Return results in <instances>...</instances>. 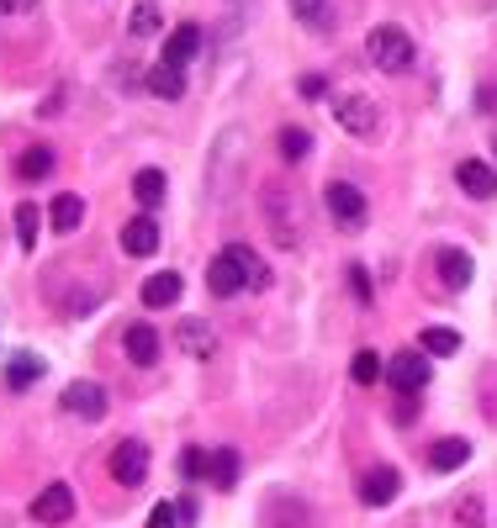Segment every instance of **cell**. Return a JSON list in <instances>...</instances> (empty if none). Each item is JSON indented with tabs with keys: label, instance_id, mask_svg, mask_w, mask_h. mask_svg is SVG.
Wrapping results in <instances>:
<instances>
[{
	"label": "cell",
	"instance_id": "obj_10",
	"mask_svg": "<svg viewBox=\"0 0 497 528\" xmlns=\"http://www.w3.org/2000/svg\"><path fill=\"white\" fill-rule=\"evenodd\" d=\"M159 249V222L154 217H133L122 228V254H133V259H149Z\"/></svg>",
	"mask_w": 497,
	"mask_h": 528
},
{
	"label": "cell",
	"instance_id": "obj_36",
	"mask_svg": "<svg viewBox=\"0 0 497 528\" xmlns=\"http://www.w3.org/2000/svg\"><path fill=\"white\" fill-rule=\"evenodd\" d=\"M0 11H6V16H22V11H38V0H0Z\"/></svg>",
	"mask_w": 497,
	"mask_h": 528
},
{
	"label": "cell",
	"instance_id": "obj_14",
	"mask_svg": "<svg viewBox=\"0 0 497 528\" xmlns=\"http://www.w3.org/2000/svg\"><path fill=\"white\" fill-rule=\"evenodd\" d=\"M439 280H445L450 291H466L471 286V275H476V264H471V254H460V249H439Z\"/></svg>",
	"mask_w": 497,
	"mask_h": 528
},
{
	"label": "cell",
	"instance_id": "obj_5",
	"mask_svg": "<svg viewBox=\"0 0 497 528\" xmlns=\"http://www.w3.org/2000/svg\"><path fill=\"white\" fill-rule=\"evenodd\" d=\"M69 513H75V492H69L64 481H53V486H43L38 497H32V523H69Z\"/></svg>",
	"mask_w": 497,
	"mask_h": 528
},
{
	"label": "cell",
	"instance_id": "obj_8",
	"mask_svg": "<svg viewBox=\"0 0 497 528\" xmlns=\"http://www.w3.org/2000/svg\"><path fill=\"white\" fill-rule=\"evenodd\" d=\"M397 492H402V476H397L392 465H376L371 476L360 481V502H365V507H392Z\"/></svg>",
	"mask_w": 497,
	"mask_h": 528
},
{
	"label": "cell",
	"instance_id": "obj_1",
	"mask_svg": "<svg viewBox=\"0 0 497 528\" xmlns=\"http://www.w3.org/2000/svg\"><path fill=\"white\" fill-rule=\"evenodd\" d=\"M365 53H371V64L386 69V74H408L413 69V37L402 27H376L365 37Z\"/></svg>",
	"mask_w": 497,
	"mask_h": 528
},
{
	"label": "cell",
	"instance_id": "obj_21",
	"mask_svg": "<svg viewBox=\"0 0 497 528\" xmlns=\"http://www.w3.org/2000/svg\"><path fill=\"white\" fill-rule=\"evenodd\" d=\"M180 349L196 354V360H207V354L217 349V338H212V328L201 323V317H186V323H180Z\"/></svg>",
	"mask_w": 497,
	"mask_h": 528
},
{
	"label": "cell",
	"instance_id": "obj_4",
	"mask_svg": "<svg viewBox=\"0 0 497 528\" xmlns=\"http://www.w3.org/2000/svg\"><path fill=\"white\" fill-rule=\"evenodd\" d=\"M143 476H149V449L138 439H122L112 449V481L117 486H143Z\"/></svg>",
	"mask_w": 497,
	"mask_h": 528
},
{
	"label": "cell",
	"instance_id": "obj_37",
	"mask_svg": "<svg viewBox=\"0 0 497 528\" xmlns=\"http://www.w3.org/2000/svg\"><path fill=\"white\" fill-rule=\"evenodd\" d=\"M492 154H497V143H492Z\"/></svg>",
	"mask_w": 497,
	"mask_h": 528
},
{
	"label": "cell",
	"instance_id": "obj_32",
	"mask_svg": "<svg viewBox=\"0 0 497 528\" xmlns=\"http://www.w3.org/2000/svg\"><path fill=\"white\" fill-rule=\"evenodd\" d=\"M180 470H186V476H207V449H186V455H180Z\"/></svg>",
	"mask_w": 497,
	"mask_h": 528
},
{
	"label": "cell",
	"instance_id": "obj_11",
	"mask_svg": "<svg viewBox=\"0 0 497 528\" xmlns=\"http://www.w3.org/2000/svg\"><path fill=\"white\" fill-rule=\"evenodd\" d=\"M122 349H127V360L133 365H159V333L149 323H133L122 333Z\"/></svg>",
	"mask_w": 497,
	"mask_h": 528
},
{
	"label": "cell",
	"instance_id": "obj_16",
	"mask_svg": "<svg viewBox=\"0 0 497 528\" xmlns=\"http://www.w3.org/2000/svg\"><path fill=\"white\" fill-rule=\"evenodd\" d=\"M133 196H138L143 212L164 206V196H170V180H164V169H138V175H133Z\"/></svg>",
	"mask_w": 497,
	"mask_h": 528
},
{
	"label": "cell",
	"instance_id": "obj_26",
	"mask_svg": "<svg viewBox=\"0 0 497 528\" xmlns=\"http://www.w3.org/2000/svg\"><path fill=\"white\" fill-rule=\"evenodd\" d=\"M16 175H22V180H48L53 175V148H27V154L22 159H16Z\"/></svg>",
	"mask_w": 497,
	"mask_h": 528
},
{
	"label": "cell",
	"instance_id": "obj_9",
	"mask_svg": "<svg viewBox=\"0 0 497 528\" xmlns=\"http://www.w3.org/2000/svg\"><path fill=\"white\" fill-rule=\"evenodd\" d=\"M455 180H460V191H466L471 201H487V196H497V169H492V164H482V159H460Z\"/></svg>",
	"mask_w": 497,
	"mask_h": 528
},
{
	"label": "cell",
	"instance_id": "obj_25",
	"mask_svg": "<svg viewBox=\"0 0 497 528\" xmlns=\"http://www.w3.org/2000/svg\"><path fill=\"white\" fill-rule=\"evenodd\" d=\"M418 349L434 354V360H450V354H460V333H450V328H423Z\"/></svg>",
	"mask_w": 497,
	"mask_h": 528
},
{
	"label": "cell",
	"instance_id": "obj_24",
	"mask_svg": "<svg viewBox=\"0 0 497 528\" xmlns=\"http://www.w3.org/2000/svg\"><path fill=\"white\" fill-rule=\"evenodd\" d=\"M466 460H471V444H466V439H439V444L429 449V465H434V470H460Z\"/></svg>",
	"mask_w": 497,
	"mask_h": 528
},
{
	"label": "cell",
	"instance_id": "obj_13",
	"mask_svg": "<svg viewBox=\"0 0 497 528\" xmlns=\"http://www.w3.org/2000/svg\"><path fill=\"white\" fill-rule=\"evenodd\" d=\"M201 53V27L196 22H180L170 37H164V64H186Z\"/></svg>",
	"mask_w": 497,
	"mask_h": 528
},
{
	"label": "cell",
	"instance_id": "obj_22",
	"mask_svg": "<svg viewBox=\"0 0 497 528\" xmlns=\"http://www.w3.org/2000/svg\"><path fill=\"white\" fill-rule=\"evenodd\" d=\"M291 16H297L307 32H328V27H334V6H328V0H291Z\"/></svg>",
	"mask_w": 497,
	"mask_h": 528
},
{
	"label": "cell",
	"instance_id": "obj_15",
	"mask_svg": "<svg viewBox=\"0 0 497 528\" xmlns=\"http://www.w3.org/2000/svg\"><path fill=\"white\" fill-rule=\"evenodd\" d=\"M207 481L217 486V492H233L238 486V449H207Z\"/></svg>",
	"mask_w": 497,
	"mask_h": 528
},
{
	"label": "cell",
	"instance_id": "obj_30",
	"mask_svg": "<svg viewBox=\"0 0 497 528\" xmlns=\"http://www.w3.org/2000/svg\"><path fill=\"white\" fill-rule=\"evenodd\" d=\"M127 27H133V37H154V32L164 27V16H159L154 0H138V6H133V22H127Z\"/></svg>",
	"mask_w": 497,
	"mask_h": 528
},
{
	"label": "cell",
	"instance_id": "obj_27",
	"mask_svg": "<svg viewBox=\"0 0 497 528\" xmlns=\"http://www.w3.org/2000/svg\"><path fill=\"white\" fill-rule=\"evenodd\" d=\"M349 375H355V381H360V386H376V381H381V375H386V360H381V354H376V349H360V354H355V360H349Z\"/></svg>",
	"mask_w": 497,
	"mask_h": 528
},
{
	"label": "cell",
	"instance_id": "obj_7",
	"mask_svg": "<svg viewBox=\"0 0 497 528\" xmlns=\"http://www.w3.org/2000/svg\"><path fill=\"white\" fill-rule=\"evenodd\" d=\"M64 407L75 412V418H85V423H101L106 418V391L96 381H69L64 386Z\"/></svg>",
	"mask_w": 497,
	"mask_h": 528
},
{
	"label": "cell",
	"instance_id": "obj_34",
	"mask_svg": "<svg viewBox=\"0 0 497 528\" xmlns=\"http://www.w3.org/2000/svg\"><path fill=\"white\" fill-rule=\"evenodd\" d=\"M175 523H180V507H170V502H159L149 513V528H175Z\"/></svg>",
	"mask_w": 497,
	"mask_h": 528
},
{
	"label": "cell",
	"instance_id": "obj_3",
	"mask_svg": "<svg viewBox=\"0 0 497 528\" xmlns=\"http://www.w3.org/2000/svg\"><path fill=\"white\" fill-rule=\"evenodd\" d=\"M328 111H334V122L344 132H355V138H371L376 132V106L360 96V90H334L328 96Z\"/></svg>",
	"mask_w": 497,
	"mask_h": 528
},
{
	"label": "cell",
	"instance_id": "obj_28",
	"mask_svg": "<svg viewBox=\"0 0 497 528\" xmlns=\"http://www.w3.org/2000/svg\"><path fill=\"white\" fill-rule=\"evenodd\" d=\"M307 148H312V132L307 127H281V159L286 164H302Z\"/></svg>",
	"mask_w": 497,
	"mask_h": 528
},
{
	"label": "cell",
	"instance_id": "obj_18",
	"mask_svg": "<svg viewBox=\"0 0 497 528\" xmlns=\"http://www.w3.org/2000/svg\"><path fill=\"white\" fill-rule=\"evenodd\" d=\"M175 301H180V275L175 270L143 280V307H175Z\"/></svg>",
	"mask_w": 497,
	"mask_h": 528
},
{
	"label": "cell",
	"instance_id": "obj_6",
	"mask_svg": "<svg viewBox=\"0 0 497 528\" xmlns=\"http://www.w3.org/2000/svg\"><path fill=\"white\" fill-rule=\"evenodd\" d=\"M386 381H392L402 396H413V391H423L429 386V360H423V354H397V360H386Z\"/></svg>",
	"mask_w": 497,
	"mask_h": 528
},
{
	"label": "cell",
	"instance_id": "obj_17",
	"mask_svg": "<svg viewBox=\"0 0 497 528\" xmlns=\"http://www.w3.org/2000/svg\"><path fill=\"white\" fill-rule=\"evenodd\" d=\"M207 286H212V296H238L244 291V275H238V264L228 259V249L207 264Z\"/></svg>",
	"mask_w": 497,
	"mask_h": 528
},
{
	"label": "cell",
	"instance_id": "obj_20",
	"mask_svg": "<svg viewBox=\"0 0 497 528\" xmlns=\"http://www.w3.org/2000/svg\"><path fill=\"white\" fill-rule=\"evenodd\" d=\"M149 90H154V96H164V101H180V96H186V74H180V64H154L149 69Z\"/></svg>",
	"mask_w": 497,
	"mask_h": 528
},
{
	"label": "cell",
	"instance_id": "obj_35",
	"mask_svg": "<svg viewBox=\"0 0 497 528\" xmlns=\"http://www.w3.org/2000/svg\"><path fill=\"white\" fill-rule=\"evenodd\" d=\"M323 90H328L323 74H302V96H307V101H312V96H323Z\"/></svg>",
	"mask_w": 497,
	"mask_h": 528
},
{
	"label": "cell",
	"instance_id": "obj_31",
	"mask_svg": "<svg viewBox=\"0 0 497 528\" xmlns=\"http://www.w3.org/2000/svg\"><path fill=\"white\" fill-rule=\"evenodd\" d=\"M455 528H487V523H482V502H476V497L460 502V507H455Z\"/></svg>",
	"mask_w": 497,
	"mask_h": 528
},
{
	"label": "cell",
	"instance_id": "obj_23",
	"mask_svg": "<svg viewBox=\"0 0 497 528\" xmlns=\"http://www.w3.org/2000/svg\"><path fill=\"white\" fill-rule=\"evenodd\" d=\"M48 222L59 233H75L80 222H85V201L80 196H53V212H48Z\"/></svg>",
	"mask_w": 497,
	"mask_h": 528
},
{
	"label": "cell",
	"instance_id": "obj_12",
	"mask_svg": "<svg viewBox=\"0 0 497 528\" xmlns=\"http://www.w3.org/2000/svg\"><path fill=\"white\" fill-rule=\"evenodd\" d=\"M228 259L238 264V275H244V286L249 291H265L270 286V270H265V259L249 249V243H228Z\"/></svg>",
	"mask_w": 497,
	"mask_h": 528
},
{
	"label": "cell",
	"instance_id": "obj_29",
	"mask_svg": "<svg viewBox=\"0 0 497 528\" xmlns=\"http://www.w3.org/2000/svg\"><path fill=\"white\" fill-rule=\"evenodd\" d=\"M38 228H43L38 206L22 201V206H16V238H22V249H38Z\"/></svg>",
	"mask_w": 497,
	"mask_h": 528
},
{
	"label": "cell",
	"instance_id": "obj_19",
	"mask_svg": "<svg viewBox=\"0 0 497 528\" xmlns=\"http://www.w3.org/2000/svg\"><path fill=\"white\" fill-rule=\"evenodd\" d=\"M38 381H43V360H38V354H11V360H6V386L11 391H27Z\"/></svg>",
	"mask_w": 497,
	"mask_h": 528
},
{
	"label": "cell",
	"instance_id": "obj_33",
	"mask_svg": "<svg viewBox=\"0 0 497 528\" xmlns=\"http://www.w3.org/2000/svg\"><path fill=\"white\" fill-rule=\"evenodd\" d=\"M349 291L360 301H371V275H365V264H349Z\"/></svg>",
	"mask_w": 497,
	"mask_h": 528
},
{
	"label": "cell",
	"instance_id": "obj_2",
	"mask_svg": "<svg viewBox=\"0 0 497 528\" xmlns=\"http://www.w3.org/2000/svg\"><path fill=\"white\" fill-rule=\"evenodd\" d=\"M323 206H328V217L339 222V228H365V217H371V201H365L360 185H349V180H328V191H323Z\"/></svg>",
	"mask_w": 497,
	"mask_h": 528
}]
</instances>
